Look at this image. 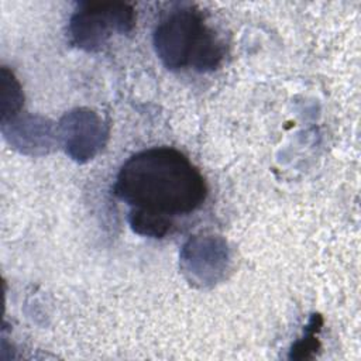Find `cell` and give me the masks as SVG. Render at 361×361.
<instances>
[{
	"label": "cell",
	"mask_w": 361,
	"mask_h": 361,
	"mask_svg": "<svg viewBox=\"0 0 361 361\" xmlns=\"http://www.w3.org/2000/svg\"><path fill=\"white\" fill-rule=\"evenodd\" d=\"M227 243L216 235L190 238L180 251V267L186 278L199 286L216 283L227 269Z\"/></svg>",
	"instance_id": "cell-5"
},
{
	"label": "cell",
	"mask_w": 361,
	"mask_h": 361,
	"mask_svg": "<svg viewBox=\"0 0 361 361\" xmlns=\"http://www.w3.org/2000/svg\"><path fill=\"white\" fill-rule=\"evenodd\" d=\"M1 131L6 140L23 154H47L58 142L56 127L42 116H16L1 123Z\"/></svg>",
	"instance_id": "cell-6"
},
{
	"label": "cell",
	"mask_w": 361,
	"mask_h": 361,
	"mask_svg": "<svg viewBox=\"0 0 361 361\" xmlns=\"http://www.w3.org/2000/svg\"><path fill=\"white\" fill-rule=\"evenodd\" d=\"M152 42L158 58L171 71H213L224 56L221 41L190 6L179 7L162 18L154 30Z\"/></svg>",
	"instance_id": "cell-2"
},
{
	"label": "cell",
	"mask_w": 361,
	"mask_h": 361,
	"mask_svg": "<svg viewBox=\"0 0 361 361\" xmlns=\"http://www.w3.org/2000/svg\"><path fill=\"white\" fill-rule=\"evenodd\" d=\"M135 11L123 1H82L68 23L72 45L86 52L99 51L114 34H130Z\"/></svg>",
	"instance_id": "cell-3"
},
{
	"label": "cell",
	"mask_w": 361,
	"mask_h": 361,
	"mask_svg": "<svg viewBox=\"0 0 361 361\" xmlns=\"http://www.w3.org/2000/svg\"><path fill=\"white\" fill-rule=\"evenodd\" d=\"M0 86H1V123L16 117L24 103V94L20 82L16 79L14 73L6 66H1L0 72Z\"/></svg>",
	"instance_id": "cell-8"
},
{
	"label": "cell",
	"mask_w": 361,
	"mask_h": 361,
	"mask_svg": "<svg viewBox=\"0 0 361 361\" xmlns=\"http://www.w3.org/2000/svg\"><path fill=\"white\" fill-rule=\"evenodd\" d=\"M58 142L73 161L86 162L94 158L109 138V126L93 110L73 109L56 124Z\"/></svg>",
	"instance_id": "cell-4"
},
{
	"label": "cell",
	"mask_w": 361,
	"mask_h": 361,
	"mask_svg": "<svg viewBox=\"0 0 361 361\" xmlns=\"http://www.w3.org/2000/svg\"><path fill=\"white\" fill-rule=\"evenodd\" d=\"M128 223L134 233L152 238L165 237L172 227L171 217L138 209H130Z\"/></svg>",
	"instance_id": "cell-7"
},
{
	"label": "cell",
	"mask_w": 361,
	"mask_h": 361,
	"mask_svg": "<svg viewBox=\"0 0 361 361\" xmlns=\"http://www.w3.org/2000/svg\"><path fill=\"white\" fill-rule=\"evenodd\" d=\"M323 326V319L320 314H313L307 323V326L305 327V336L302 338H299L290 348V354L289 358H296V360H302V358H310L313 353H316L320 347L319 338H317V333L320 331Z\"/></svg>",
	"instance_id": "cell-9"
},
{
	"label": "cell",
	"mask_w": 361,
	"mask_h": 361,
	"mask_svg": "<svg viewBox=\"0 0 361 361\" xmlns=\"http://www.w3.org/2000/svg\"><path fill=\"white\" fill-rule=\"evenodd\" d=\"M113 193L131 209L173 219L197 210L206 200L207 186L183 152L154 147L131 155L121 165Z\"/></svg>",
	"instance_id": "cell-1"
}]
</instances>
